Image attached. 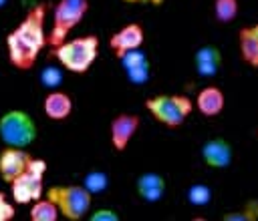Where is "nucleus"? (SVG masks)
Segmentation results:
<instances>
[{
    "label": "nucleus",
    "mask_w": 258,
    "mask_h": 221,
    "mask_svg": "<svg viewBox=\"0 0 258 221\" xmlns=\"http://www.w3.org/2000/svg\"><path fill=\"white\" fill-rule=\"evenodd\" d=\"M46 12V4H34L6 34V54L16 70H30L36 64L40 50L48 44V32L44 30Z\"/></svg>",
    "instance_id": "nucleus-1"
},
{
    "label": "nucleus",
    "mask_w": 258,
    "mask_h": 221,
    "mask_svg": "<svg viewBox=\"0 0 258 221\" xmlns=\"http://www.w3.org/2000/svg\"><path fill=\"white\" fill-rule=\"evenodd\" d=\"M101 40L97 34H85L79 38H67L52 48V56L60 66L73 74H85L97 60Z\"/></svg>",
    "instance_id": "nucleus-2"
},
{
    "label": "nucleus",
    "mask_w": 258,
    "mask_h": 221,
    "mask_svg": "<svg viewBox=\"0 0 258 221\" xmlns=\"http://www.w3.org/2000/svg\"><path fill=\"white\" fill-rule=\"evenodd\" d=\"M44 197H48L56 207L60 217L69 221H81L89 217L93 205V193L85 189V185H50L44 189Z\"/></svg>",
    "instance_id": "nucleus-3"
},
{
    "label": "nucleus",
    "mask_w": 258,
    "mask_h": 221,
    "mask_svg": "<svg viewBox=\"0 0 258 221\" xmlns=\"http://www.w3.org/2000/svg\"><path fill=\"white\" fill-rule=\"evenodd\" d=\"M194 100L185 94H155L145 100V111L163 127H181L194 111Z\"/></svg>",
    "instance_id": "nucleus-4"
},
{
    "label": "nucleus",
    "mask_w": 258,
    "mask_h": 221,
    "mask_svg": "<svg viewBox=\"0 0 258 221\" xmlns=\"http://www.w3.org/2000/svg\"><path fill=\"white\" fill-rule=\"evenodd\" d=\"M89 12V0H58L52 8L48 44L54 48L69 38V34L83 22Z\"/></svg>",
    "instance_id": "nucleus-5"
},
{
    "label": "nucleus",
    "mask_w": 258,
    "mask_h": 221,
    "mask_svg": "<svg viewBox=\"0 0 258 221\" xmlns=\"http://www.w3.org/2000/svg\"><path fill=\"white\" fill-rule=\"evenodd\" d=\"M36 123L26 111L10 108L0 117V141L6 147L26 149L36 141Z\"/></svg>",
    "instance_id": "nucleus-6"
},
{
    "label": "nucleus",
    "mask_w": 258,
    "mask_h": 221,
    "mask_svg": "<svg viewBox=\"0 0 258 221\" xmlns=\"http://www.w3.org/2000/svg\"><path fill=\"white\" fill-rule=\"evenodd\" d=\"M44 173H46V161L44 159H30L24 173H20L10 183V195L16 205H30L44 193Z\"/></svg>",
    "instance_id": "nucleus-7"
},
{
    "label": "nucleus",
    "mask_w": 258,
    "mask_h": 221,
    "mask_svg": "<svg viewBox=\"0 0 258 221\" xmlns=\"http://www.w3.org/2000/svg\"><path fill=\"white\" fill-rule=\"evenodd\" d=\"M141 127V119L135 113H119L111 119L109 123V137H111V145L117 153L127 151L131 139L135 137V133Z\"/></svg>",
    "instance_id": "nucleus-8"
},
{
    "label": "nucleus",
    "mask_w": 258,
    "mask_h": 221,
    "mask_svg": "<svg viewBox=\"0 0 258 221\" xmlns=\"http://www.w3.org/2000/svg\"><path fill=\"white\" fill-rule=\"evenodd\" d=\"M145 42V30L139 22H129L125 26H121L119 30H115L109 38V48L113 50V54L119 58L121 54L133 50V48H141Z\"/></svg>",
    "instance_id": "nucleus-9"
},
{
    "label": "nucleus",
    "mask_w": 258,
    "mask_h": 221,
    "mask_svg": "<svg viewBox=\"0 0 258 221\" xmlns=\"http://www.w3.org/2000/svg\"><path fill=\"white\" fill-rule=\"evenodd\" d=\"M32 155L20 147H6L0 151V177L4 183H12L20 173L26 171Z\"/></svg>",
    "instance_id": "nucleus-10"
},
{
    "label": "nucleus",
    "mask_w": 258,
    "mask_h": 221,
    "mask_svg": "<svg viewBox=\"0 0 258 221\" xmlns=\"http://www.w3.org/2000/svg\"><path fill=\"white\" fill-rule=\"evenodd\" d=\"M117 60H119L129 82L145 84L149 80V58L143 52V48H133V50L121 54Z\"/></svg>",
    "instance_id": "nucleus-11"
},
{
    "label": "nucleus",
    "mask_w": 258,
    "mask_h": 221,
    "mask_svg": "<svg viewBox=\"0 0 258 221\" xmlns=\"http://www.w3.org/2000/svg\"><path fill=\"white\" fill-rule=\"evenodd\" d=\"M202 159L210 169H228L234 159V149L226 139L214 137L202 145Z\"/></svg>",
    "instance_id": "nucleus-12"
},
{
    "label": "nucleus",
    "mask_w": 258,
    "mask_h": 221,
    "mask_svg": "<svg viewBox=\"0 0 258 221\" xmlns=\"http://www.w3.org/2000/svg\"><path fill=\"white\" fill-rule=\"evenodd\" d=\"M42 111H44V117L48 121H56V123L67 121L71 117V113H73V98H71L69 92L54 88L44 96Z\"/></svg>",
    "instance_id": "nucleus-13"
},
{
    "label": "nucleus",
    "mask_w": 258,
    "mask_h": 221,
    "mask_svg": "<svg viewBox=\"0 0 258 221\" xmlns=\"http://www.w3.org/2000/svg\"><path fill=\"white\" fill-rule=\"evenodd\" d=\"M135 191L145 203H157L165 193V179L155 171H145L135 179Z\"/></svg>",
    "instance_id": "nucleus-14"
},
{
    "label": "nucleus",
    "mask_w": 258,
    "mask_h": 221,
    "mask_svg": "<svg viewBox=\"0 0 258 221\" xmlns=\"http://www.w3.org/2000/svg\"><path fill=\"white\" fill-rule=\"evenodd\" d=\"M194 104L204 117H218L226 106V94L220 86H204L198 92Z\"/></svg>",
    "instance_id": "nucleus-15"
},
{
    "label": "nucleus",
    "mask_w": 258,
    "mask_h": 221,
    "mask_svg": "<svg viewBox=\"0 0 258 221\" xmlns=\"http://www.w3.org/2000/svg\"><path fill=\"white\" fill-rule=\"evenodd\" d=\"M238 52L248 66L258 68V22L238 30Z\"/></svg>",
    "instance_id": "nucleus-16"
},
{
    "label": "nucleus",
    "mask_w": 258,
    "mask_h": 221,
    "mask_svg": "<svg viewBox=\"0 0 258 221\" xmlns=\"http://www.w3.org/2000/svg\"><path fill=\"white\" fill-rule=\"evenodd\" d=\"M58 207L48 199V197H40L34 203H30V211L28 217L32 221H56L58 219Z\"/></svg>",
    "instance_id": "nucleus-17"
},
{
    "label": "nucleus",
    "mask_w": 258,
    "mask_h": 221,
    "mask_svg": "<svg viewBox=\"0 0 258 221\" xmlns=\"http://www.w3.org/2000/svg\"><path fill=\"white\" fill-rule=\"evenodd\" d=\"M240 12V0H214V18L220 24H230Z\"/></svg>",
    "instance_id": "nucleus-18"
},
{
    "label": "nucleus",
    "mask_w": 258,
    "mask_h": 221,
    "mask_svg": "<svg viewBox=\"0 0 258 221\" xmlns=\"http://www.w3.org/2000/svg\"><path fill=\"white\" fill-rule=\"evenodd\" d=\"M224 221H258V199H250L242 209L230 211L222 217Z\"/></svg>",
    "instance_id": "nucleus-19"
},
{
    "label": "nucleus",
    "mask_w": 258,
    "mask_h": 221,
    "mask_svg": "<svg viewBox=\"0 0 258 221\" xmlns=\"http://www.w3.org/2000/svg\"><path fill=\"white\" fill-rule=\"evenodd\" d=\"M185 199H187V203H191L194 207H204V205H208V203L212 201V189H210L208 185H204V183H194V185L187 189Z\"/></svg>",
    "instance_id": "nucleus-20"
},
{
    "label": "nucleus",
    "mask_w": 258,
    "mask_h": 221,
    "mask_svg": "<svg viewBox=\"0 0 258 221\" xmlns=\"http://www.w3.org/2000/svg\"><path fill=\"white\" fill-rule=\"evenodd\" d=\"M194 62L196 64H218V66H222V52L214 44H204L196 50Z\"/></svg>",
    "instance_id": "nucleus-21"
},
{
    "label": "nucleus",
    "mask_w": 258,
    "mask_h": 221,
    "mask_svg": "<svg viewBox=\"0 0 258 221\" xmlns=\"http://www.w3.org/2000/svg\"><path fill=\"white\" fill-rule=\"evenodd\" d=\"M83 185L87 191H91L93 195L97 193H103L107 187H109V175L103 173V171H91L83 177Z\"/></svg>",
    "instance_id": "nucleus-22"
},
{
    "label": "nucleus",
    "mask_w": 258,
    "mask_h": 221,
    "mask_svg": "<svg viewBox=\"0 0 258 221\" xmlns=\"http://www.w3.org/2000/svg\"><path fill=\"white\" fill-rule=\"evenodd\" d=\"M40 82H42L46 88H50V90L58 88V84L62 82V72H60V68H56V66H46V68L40 72Z\"/></svg>",
    "instance_id": "nucleus-23"
},
{
    "label": "nucleus",
    "mask_w": 258,
    "mask_h": 221,
    "mask_svg": "<svg viewBox=\"0 0 258 221\" xmlns=\"http://www.w3.org/2000/svg\"><path fill=\"white\" fill-rule=\"evenodd\" d=\"M14 215H16L14 205L8 201V195L0 191V221H10L14 219Z\"/></svg>",
    "instance_id": "nucleus-24"
},
{
    "label": "nucleus",
    "mask_w": 258,
    "mask_h": 221,
    "mask_svg": "<svg viewBox=\"0 0 258 221\" xmlns=\"http://www.w3.org/2000/svg\"><path fill=\"white\" fill-rule=\"evenodd\" d=\"M91 221H119V213L113 209H97L89 213Z\"/></svg>",
    "instance_id": "nucleus-25"
},
{
    "label": "nucleus",
    "mask_w": 258,
    "mask_h": 221,
    "mask_svg": "<svg viewBox=\"0 0 258 221\" xmlns=\"http://www.w3.org/2000/svg\"><path fill=\"white\" fill-rule=\"evenodd\" d=\"M220 70L218 64H196V72L200 76H216Z\"/></svg>",
    "instance_id": "nucleus-26"
},
{
    "label": "nucleus",
    "mask_w": 258,
    "mask_h": 221,
    "mask_svg": "<svg viewBox=\"0 0 258 221\" xmlns=\"http://www.w3.org/2000/svg\"><path fill=\"white\" fill-rule=\"evenodd\" d=\"M127 4H149V6H161L165 0H123Z\"/></svg>",
    "instance_id": "nucleus-27"
},
{
    "label": "nucleus",
    "mask_w": 258,
    "mask_h": 221,
    "mask_svg": "<svg viewBox=\"0 0 258 221\" xmlns=\"http://www.w3.org/2000/svg\"><path fill=\"white\" fill-rule=\"evenodd\" d=\"M6 2H8V0H0V8H4V6H6Z\"/></svg>",
    "instance_id": "nucleus-28"
}]
</instances>
